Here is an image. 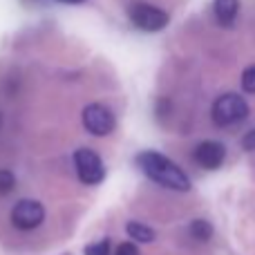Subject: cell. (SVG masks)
I'll list each match as a JSON object with an SVG mask.
<instances>
[{
	"mask_svg": "<svg viewBox=\"0 0 255 255\" xmlns=\"http://www.w3.org/2000/svg\"><path fill=\"white\" fill-rule=\"evenodd\" d=\"M242 90L249 94H255V65H249L242 74Z\"/></svg>",
	"mask_w": 255,
	"mask_h": 255,
	"instance_id": "12",
	"label": "cell"
},
{
	"mask_svg": "<svg viewBox=\"0 0 255 255\" xmlns=\"http://www.w3.org/2000/svg\"><path fill=\"white\" fill-rule=\"evenodd\" d=\"M190 235H193L195 240H199V242H206L213 235V226L208 224L206 220H195L193 224H190Z\"/></svg>",
	"mask_w": 255,
	"mask_h": 255,
	"instance_id": "10",
	"label": "cell"
},
{
	"mask_svg": "<svg viewBox=\"0 0 255 255\" xmlns=\"http://www.w3.org/2000/svg\"><path fill=\"white\" fill-rule=\"evenodd\" d=\"M45 206L36 199H20L11 208V224L18 231H34L43 224Z\"/></svg>",
	"mask_w": 255,
	"mask_h": 255,
	"instance_id": "5",
	"label": "cell"
},
{
	"mask_svg": "<svg viewBox=\"0 0 255 255\" xmlns=\"http://www.w3.org/2000/svg\"><path fill=\"white\" fill-rule=\"evenodd\" d=\"M16 186V177L11 170H0V195H9Z\"/></svg>",
	"mask_w": 255,
	"mask_h": 255,
	"instance_id": "11",
	"label": "cell"
},
{
	"mask_svg": "<svg viewBox=\"0 0 255 255\" xmlns=\"http://www.w3.org/2000/svg\"><path fill=\"white\" fill-rule=\"evenodd\" d=\"M83 126L90 134L94 136H106L115 130L117 119L112 115V110L103 103H90V106L83 108Z\"/></svg>",
	"mask_w": 255,
	"mask_h": 255,
	"instance_id": "4",
	"label": "cell"
},
{
	"mask_svg": "<svg viewBox=\"0 0 255 255\" xmlns=\"http://www.w3.org/2000/svg\"><path fill=\"white\" fill-rule=\"evenodd\" d=\"M224 157H226V148L220 141H202L193 152L195 163L199 168H204V170H217L224 163Z\"/></svg>",
	"mask_w": 255,
	"mask_h": 255,
	"instance_id": "7",
	"label": "cell"
},
{
	"mask_svg": "<svg viewBox=\"0 0 255 255\" xmlns=\"http://www.w3.org/2000/svg\"><path fill=\"white\" fill-rule=\"evenodd\" d=\"M126 231H128V235H130L134 242H152L154 240V231L150 229V226H145V224H141V222H128V226H126Z\"/></svg>",
	"mask_w": 255,
	"mask_h": 255,
	"instance_id": "9",
	"label": "cell"
},
{
	"mask_svg": "<svg viewBox=\"0 0 255 255\" xmlns=\"http://www.w3.org/2000/svg\"><path fill=\"white\" fill-rule=\"evenodd\" d=\"M85 255H110V240H101L85 247Z\"/></svg>",
	"mask_w": 255,
	"mask_h": 255,
	"instance_id": "13",
	"label": "cell"
},
{
	"mask_svg": "<svg viewBox=\"0 0 255 255\" xmlns=\"http://www.w3.org/2000/svg\"><path fill=\"white\" fill-rule=\"evenodd\" d=\"M115 255H139V249H136L132 242H124V244H119V247H117Z\"/></svg>",
	"mask_w": 255,
	"mask_h": 255,
	"instance_id": "14",
	"label": "cell"
},
{
	"mask_svg": "<svg viewBox=\"0 0 255 255\" xmlns=\"http://www.w3.org/2000/svg\"><path fill=\"white\" fill-rule=\"evenodd\" d=\"M240 11V2L238 0H215L213 2V13H215V20L222 27H231L238 18Z\"/></svg>",
	"mask_w": 255,
	"mask_h": 255,
	"instance_id": "8",
	"label": "cell"
},
{
	"mask_svg": "<svg viewBox=\"0 0 255 255\" xmlns=\"http://www.w3.org/2000/svg\"><path fill=\"white\" fill-rule=\"evenodd\" d=\"M211 117L220 128L235 126L249 117V103L244 101L240 94L226 92L215 99V103H213V108H211Z\"/></svg>",
	"mask_w": 255,
	"mask_h": 255,
	"instance_id": "2",
	"label": "cell"
},
{
	"mask_svg": "<svg viewBox=\"0 0 255 255\" xmlns=\"http://www.w3.org/2000/svg\"><path fill=\"white\" fill-rule=\"evenodd\" d=\"M58 2H65V4H81V2H85V0H58Z\"/></svg>",
	"mask_w": 255,
	"mask_h": 255,
	"instance_id": "16",
	"label": "cell"
},
{
	"mask_svg": "<svg viewBox=\"0 0 255 255\" xmlns=\"http://www.w3.org/2000/svg\"><path fill=\"white\" fill-rule=\"evenodd\" d=\"M242 148L244 150H255V130H251V132H247V134H244Z\"/></svg>",
	"mask_w": 255,
	"mask_h": 255,
	"instance_id": "15",
	"label": "cell"
},
{
	"mask_svg": "<svg viewBox=\"0 0 255 255\" xmlns=\"http://www.w3.org/2000/svg\"><path fill=\"white\" fill-rule=\"evenodd\" d=\"M136 166L143 170L148 179L154 184L163 186L168 190H177V193H188L190 190V179L175 161L166 157V154L157 152V150H143L136 154Z\"/></svg>",
	"mask_w": 255,
	"mask_h": 255,
	"instance_id": "1",
	"label": "cell"
},
{
	"mask_svg": "<svg viewBox=\"0 0 255 255\" xmlns=\"http://www.w3.org/2000/svg\"><path fill=\"white\" fill-rule=\"evenodd\" d=\"M130 20H132V25L143 31H159L170 22V16L163 9L154 7V4L136 2L130 7Z\"/></svg>",
	"mask_w": 255,
	"mask_h": 255,
	"instance_id": "6",
	"label": "cell"
},
{
	"mask_svg": "<svg viewBox=\"0 0 255 255\" xmlns=\"http://www.w3.org/2000/svg\"><path fill=\"white\" fill-rule=\"evenodd\" d=\"M74 168L79 179L88 186H97L106 179V166H103L101 157L90 148H79L74 152Z\"/></svg>",
	"mask_w": 255,
	"mask_h": 255,
	"instance_id": "3",
	"label": "cell"
}]
</instances>
